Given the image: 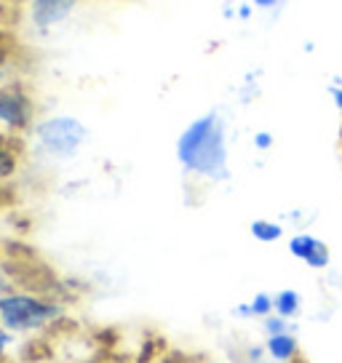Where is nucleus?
Returning a JSON list of instances; mask_svg holds the SVG:
<instances>
[{
    "label": "nucleus",
    "mask_w": 342,
    "mask_h": 363,
    "mask_svg": "<svg viewBox=\"0 0 342 363\" xmlns=\"http://www.w3.org/2000/svg\"><path fill=\"white\" fill-rule=\"evenodd\" d=\"M257 323H260L263 337H267V334H284V331H299L297 320H289V318L275 315V313H270V315L263 318V320H257Z\"/></svg>",
    "instance_id": "obj_12"
},
{
    "label": "nucleus",
    "mask_w": 342,
    "mask_h": 363,
    "mask_svg": "<svg viewBox=\"0 0 342 363\" xmlns=\"http://www.w3.org/2000/svg\"><path fill=\"white\" fill-rule=\"evenodd\" d=\"M249 235L263 246H273L286 238V225L278 219H270V216H257L249 222Z\"/></svg>",
    "instance_id": "obj_9"
},
{
    "label": "nucleus",
    "mask_w": 342,
    "mask_h": 363,
    "mask_svg": "<svg viewBox=\"0 0 342 363\" xmlns=\"http://www.w3.org/2000/svg\"><path fill=\"white\" fill-rule=\"evenodd\" d=\"M289 254L297 262H302L308 270L313 272H326L331 267V249L326 246V240H321L319 235H313L308 230H297L289 235Z\"/></svg>",
    "instance_id": "obj_6"
},
{
    "label": "nucleus",
    "mask_w": 342,
    "mask_h": 363,
    "mask_svg": "<svg viewBox=\"0 0 342 363\" xmlns=\"http://www.w3.org/2000/svg\"><path fill=\"white\" fill-rule=\"evenodd\" d=\"M19 342L13 334H9L6 329H0V363L3 361H11L13 352H16V347H19Z\"/></svg>",
    "instance_id": "obj_15"
},
{
    "label": "nucleus",
    "mask_w": 342,
    "mask_h": 363,
    "mask_svg": "<svg viewBox=\"0 0 342 363\" xmlns=\"http://www.w3.org/2000/svg\"><path fill=\"white\" fill-rule=\"evenodd\" d=\"M89 125L80 121L78 115L54 113L40 115L35 121L33 131L24 136L27 139V152L33 158L43 160L48 166H62L75 160L89 145Z\"/></svg>",
    "instance_id": "obj_3"
},
{
    "label": "nucleus",
    "mask_w": 342,
    "mask_h": 363,
    "mask_svg": "<svg viewBox=\"0 0 342 363\" xmlns=\"http://www.w3.org/2000/svg\"><path fill=\"white\" fill-rule=\"evenodd\" d=\"M251 147H254V152H263V155H267V152L275 147L273 131H267V128L254 131V134H251Z\"/></svg>",
    "instance_id": "obj_14"
},
{
    "label": "nucleus",
    "mask_w": 342,
    "mask_h": 363,
    "mask_svg": "<svg viewBox=\"0 0 342 363\" xmlns=\"http://www.w3.org/2000/svg\"><path fill=\"white\" fill-rule=\"evenodd\" d=\"M38 118L40 113H38V99L33 91L16 80L0 83V131L27 136Z\"/></svg>",
    "instance_id": "obj_4"
},
{
    "label": "nucleus",
    "mask_w": 342,
    "mask_h": 363,
    "mask_svg": "<svg viewBox=\"0 0 342 363\" xmlns=\"http://www.w3.org/2000/svg\"><path fill=\"white\" fill-rule=\"evenodd\" d=\"M27 139L13 136L9 131H0V187L11 184L24 169L27 160Z\"/></svg>",
    "instance_id": "obj_7"
},
{
    "label": "nucleus",
    "mask_w": 342,
    "mask_h": 363,
    "mask_svg": "<svg viewBox=\"0 0 342 363\" xmlns=\"http://www.w3.org/2000/svg\"><path fill=\"white\" fill-rule=\"evenodd\" d=\"M11 289H16V278H13V272L0 262V296L9 294Z\"/></svg>",
    "instance_id": "obj_17"
},
{
    "label": "nucleus",
    "mask_w": 342,
    "mask_h": 363,
    "mask_svg": "<svg viewBox=\"0 0 342 363\" xmlns=\"http://www.w3.org/2000/svg\"><path fill=\"white\" fill-rule=\"evenodd\" d=\"M257 11L254 6H251V0H243V3H238L233 11H228V16H236V19H241V22H246V19H251V13Z\"/></svg>",
    "instance_id": "obj_18"
},
{
    "label": "nucleus",
    "mask_w": 342,
    "mask_h": 363,
    "mask_svg": "<svg viewBox=\"0 0 342 363\" xmlns=\"http://www.w3.org/2000/svg\"><path fill=\"white\" fill-rule=\"evenodd\" d=\"M254 96H260V83H257V72L254 75H246L243 78V86H241V102L249 104Z\"/></svg>",
    "instance_id": "obj_16"
},
{
    "label": "nucleus",
    "mask_w": 342,
    "mask_h": 363,
    "mask_svg": "<svg viewBox=\"0 0 342 363\" xmlns=\"http://www.w3.org/2000/svg\"><path fill=\"white\" fill-rule=\"evenodd\" d=\"M281 3H284V0H251V6H254L257 11H273Z\"/></svg>",
    "instance_id": "obj_21"
},
{
    "label": "nucleus",
    "mask_w": 342,
    "mask_h": 363,
    "mask_svg": "<svg viewBox=\"0 0 342 363\" xmlns=\"http://www.w3.org/2000/svg\"><path fill=\"white\" fill-rule=\"evenodd\" d=\"M3 363H16V361H3Z\"/></svg>",
    "instance_id": "obj_22"
},
{
    "label": "nucleus",
    "mask_w": 342,
    "mask_h": 363,
    "mask_svg": "<svg viewBox=\"0 0 342 363\" xmlns=\"http://www.w3.org/2000/svg\"><path fill=\"white\" fill-rule=\"evenodd\" d=\"M249 307L254 313V320H263L273 313V291H257L249 296Z\"/></svg>",
    "instance_id": "obj_13"
},
{
    "label": "nucleus",
    "mask_w": 342,
    "mask_h": 363,
    "mask_svg": "<svg viewBox=\"0 0 342 363\" xmlns=\"http://www.w3.org/2000/svg\"><path fill=\"white\" fill-rule=\"evenodd\" d=\"M230 363H270L263 342H236L228 347Z\"/></svg>",
    "instance_id": "obj_11"
},
{
    "label": "nucleus",
    "mask_w": 342,
    "mask_h": 363,
    "mask_svg": "<svg viewBox=\"0 0 342 363\" xmlns=\"http://www.w3.org/2000/svg\"><path fill=\"white\" fill-rule=\"evenodd\" d=\"M86 0H27L24 19L35 35H51L75 16Z\"/></svg>",
    "instance_id": "obj_5"
},
{
    "label": "nucleus",
    "mask_w": 342,
    "mask_h": 363,
    "mask_svg": "<svg viewBox=\"0 0 342 363\" xmlns=\"http://www.w3.org/2000/svg\"><path fill=\"white\" fill-rule=\"evenodd\" d=\"M305 310V299L297 289H278L273 291V313L275 315H284L289 320H299Z\"/></svg>",
    "instance_id": "obj_10"
},
{
    "label": "nucleus",
    "mask_w": 342,
    "mask_h": 363,
    "mask_svg": "<svg viewBox=\"0 0 342 363\" xmlns=\"http://www.w3.org/2000/svg\"><path fill=\"white\" fill-rule=\"evenodd\" d=\"M67 320V307L54 294L16 286L0 296V329L16 340H33L54 331Z\"/></svg>",
    "instance_id": "obj_2"
},
{
    "label": "nucleus",
    "mask_w": 342,
    "mask_h": 363,
    "mask_svg": "<svg viewBox=\"0 0 342 363\" xmlns=\"http://www.w3.org/2000/svg\"><path fill=\"white\" fill-rule=\"evenodd\" d=\"M174 158L184 177L201 184L230 179V125L219 110H206L184 125L174 142Z\"/></svg>",
    "instance_id": "obj_1"
},
{
    "label": "nucleus",
    "mask_w": 342,
    "mask_h": 363,
    "mask_svg": "<svg viewBox=\"0 0 342 363\" xmlns=\"http://www.w3.org/2000/svg\"><path fill=\"white\" fill-rule=\"evenodd\" d=\"M329 96H331V104H334V110L342 115V83H334V86H331Z\"/></svg>",
    "instance_id": "obj_20"
},
{
    "label": "nucleus",
    "mask_w": 342,
    "mask_h": 363,
    "mask_svg": "<svg viewBox=\"0 0 342 363\" xmlns=\"http://www.w3.org/2000/svg\"><path fill=\"white\" fill-rule=\"evenodd\" d=\"M265 352L270 363H299L302 361V342L299 331H284V334H267L263 337Z\"/></svg>",
    "instance_id": "obj_8"
},
{
    "label": "nucleus",
    "mask_w": 342,
    "mask_h": 363,
    "mask_svg": "<svg viewBox=\"0 0 342 363\" xmlns=\"http://www.w3.org/2000/svg\"><path fill=\"white\" fill-rule=\"evenodd\" d=\"M230 315L236 318V320H254V313H251V307H249V299H243V302H238V305H233Z\"/></svg>",
    "instance_id": "obj_19"
}]
</instances>
